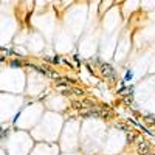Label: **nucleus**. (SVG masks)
<instances>
[{
	"label": "nucleus",
	"mask_w": 155,
	"mask_h": 155,
	"mask_svg": "<svg viewBox=\"0 0 155 155\" xmlns=\"http://www.w3.org/2000/svg\"><path fill=\"white\" fill-rule=\"evenodd\" d=\"M101 73L104 74L106 78H109V79H115V78H116V71H115V68L110 65V64H107V62L101 64Z\"/></svg>",
	"instance_id": "f257e3e1"
},
{
	"label": "nucleus",
	"mask_w": 155,
	"mask_h": 155,
	"mask_svg": "<svg viewBox=\"0 0 155 155\" xmlns=\"http://www.w3.org/2000/svg\"><path fill=\"white\" fill-rule=\"evenodd\" d=\"M137 152L140 153V155H147L149 152H150V144L149 143H140L138 146H137Z\"/></svg>",
	"instance_id": "f03ea898"
},
{
	"label": "nucleus",
	"mask_w": 155,
	"mask_h": 155,
	"mask_svg": "<svg viewBox=\"0 0 155 155\" xmlns=\"http://www.w3.org/2000/svg\"><path fill=\"white\" fill-rule=\"evenodd\" d=\"M8 65H9L11 68H20V67H22V61H20V59H9Z\"/></svg>",
	"instance_id": "7ed1b4c3"
},
{
	"label": "nucleus",
	"mask_w": 155,
	"mask_h": 155,
	"mask_svg": "<svg viewBox=\"0 0 155 155\" xmlns=\"http://www.w3.org/2000/svg\"><path fill=\"white\" fill-rule=\"evenodd\" d=\"M132 79H134V71H132L130 68H127L126 73H124V81H126V82H130Z\"/></svg>",
	"instance_id": "20e7f679"
},
{
	"label": "nucleus",
	"mask_w": 155,
	"mask_h": 155,
	"mask_svg": "<svg viewBox=\"0 0 155 155\" xmlns=\"http://www.w3.org/2000/svg\"><path fill=\"white\" fill-rule=\"evenodd\" d=\"M127 140H129V143H130L132 140H135V134H130V132H129V135H127Z\"/></svg>",
	"instance_id": "39448f33"
},
{
	"label": "nucleus",
	"mask_w": 155,
	"mask_h": 155,
	"mask_svg": "<svg viewBox=\"0 0 155 155\" xmlns=\"http://www.w3.org/2000/svg\"><path fill=\"white\" fill-rule=\"evenodd\" d=\"M53 64H61V58L59 56H54L53 58Z\"/></svg>",
	"instance_id": "423d86ee"
},
{
	"label": "nucleus",
	"mask_w": 155,
	"mask_h": 155,
	"mask_svg": "<svg viewBox=\"0 0 155 155\" xmlns=\"http://www.w3.org/2000/svg\"><path fill=\"white\" fill-rule=\"evenodd\" d=\"M73 61H74L76 64H79V56H78V54H74V56H73Z\"/></svg>",
	"instance_id": "0eeeda50"
},
{
	"label": "nucleus",
	"mask_w": 155,
	"mask_h": 155,
	"mask_svg": "<svg viewBox=\"0 0 155 155\" xmlns=\"http://www.w3.org/2000/svg\"><path fill=\"white\" fill-rule=\"evenodd\" d=\"M2 155H6V153H5V150H3V152H2Z\"/></svg>",
	"instance_id": "6e6552de"
},
{
	"label": "nucleus",
	"mask_w": 155,
	"mask_h": 155,
	"mask_svg": "<svg viewBox=\"0 0 155 155\" xmlns=\"http://www.w3.org/2000/svg\"><path fill=\"white\" fill-rule=\"evenodd\" d=\"M153 155H155V153H153Z\"/></svg>",
	"instance_id": "1a4fd4ad"
}]
</instances>
